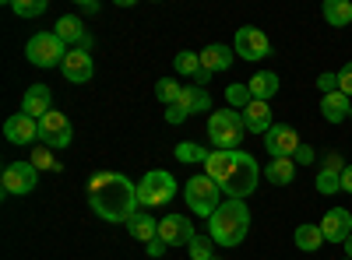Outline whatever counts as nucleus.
<instances>
[{
  "label": "nucleus",
  "mask_w": 352,
  "mask_h": 260,
  "mask_svg": "<svg viewBox=\"0 0 352 260\" xmlns=\"http://www.w3.org/2000/svg\"><path fill=\"white\" fill-rule=\"evenodd\" d=\"M138 187L124 172H96L88 183V208L106 222H131L138 215Z\"/></svg>",
  "instance_id": "1"
},
{
  "label": "nucleus",
  "mask_w": 352,
  "mask_h": 260,
  "mask_svg": "<svg viewBox=\"0 0 352 260\" xmlns=\"http://www.w3.org/2000/svg\"><path fill=\"white\" fill-rule=\"evenodd\" d=\"M247 228H250V208L247 200H236V197H226L219 211L208 218V236L219 246H240L247 239Z\"/></svg>",
  "instance_id": "2"
},
{
  "label": "nucleus",
  "mask_w": 352,
  "mask_h": 260,
  "mask_svg": "<svg viewBox=\"0 0 352 260\" xmlns=\"http://www.w3.org/2000/svg\"><path fill=\"white\" fill-rule=\"evenodd\" d=\"M247 134L243 113L240 109H215L208 117V141L215 144V152H240V141Z\"/></svg>",
  "instance_id": "3"
},
{
  "label": "nucleus",
  "mask_w": 352,
  "mask_h": 260,
  "mask_svg": "<svg viewBox=\"0 0 352 260\" xmlns=\"http://www.w3.org/2000/svg\"><path fill=\"white\" fill-rule=\"evenodd\" d=\"M184 200L197 218H212L226 197H222V187L208 176V172H197V176H190L184 183Z\"/></svg>",
  "instance_id": "4"
},
{
  "label": "nucleus",
  "mask_w": 352,
  "mask_h": 260,
  "mask_svg": "<svg viewBox=\"0 0 352 260\" xmlns=\"http://www.w3.org/2000/svg\"><path fill=\"white\" fill-rule=\"evenodd\" d=\"M257 183H261V165L254 162V155L232 152V165H229V176L222 183V193L243 200V197H250L257 190Z\"/></svg>",
  "instance_id": "5"
},
{
  "label": "nucleus",
  "mask_w": 352,
  "mask_h": 260,
  "mask_svg": "<svg viewBox=\"0 0 352 260\" xmlns=\"http://www.w3.org/2000/svg\"><path fill=\"white\" fill-rule=\"evenodd\" d=\"M67 53H71L67 43L56 32H36L32 39L25 43V56H28L32 67H60Z\"/></svg>",
  "instance_id": "6"
},
{
  "label": "nucleus",
  "mask_w": 352,
  "mask_h": 260,
  "mask_svg": "<svg viewBox=\"0 0 352 260\" xmlns=\"http://www.w3.org/2000/svg\"><path fill=\"white\" fill-rule=\"evenodd\" d=\"M173 197H176V180L169 176V172H162V169H152V172H144V176L138 180V200L144 208H162V204H169Z\"/></svg>",
  "instance_id": "7"
},
{
  "label": "nucleus",
  "mask_w": 352,
  "mask_h": 260,
  "mask_svg": "<svg viewBox=\"0 0 352 260\" xmlns=\"http://www.w3.org/2000/svg\"><path fill=\"white\" fill-rule=\"evenodd\" d=\"M208 109H212V95L204 92L201 84H187L184 95H180V102L166 109V120H169L173 127H180L184 120L194 117V113H208Z\"/></svg>",
  "instance_id": "8"
},
{
  "label": "nucleus",
  "mask_w": 352,
  "mask_h": 260,
  "mask_svg": "<svg viewBox=\"0 0 352 260\" xmlns=\"http://www.w3.org/2000/svg\"><path fill=\"white\" fill-rule=\"evenodd\" d=\"M0 183H4V193L11 197H25L32 193L36 183H39V169L32 162H11L4 165V172H0Z\"/></svg>",
  "instance_id": "9"
},
{
  "label": "nucleus",
  "mask_w": 352,
  "mask_h": 260,
  "mask_svg": "<svg viewBox=\"0 0 352 260\" xmlns=\"http://www.w3.org/2000/svg\"><path fill=\"white\" fill-rule=\"evenodd\" d=\"M39 141L46 144V148H67V144L74 141V127H71V120L64 117V113L50 109L46 117L39 120Z\"/></svg>",
  "instance_id": "10"
},
{
  "label": "nucleus",
  "mask_w": 352,
  "mask_h": 260,
  "mask_svg": "<svg viewBox=\"0 0 352 260\" xmlns=\"http://www.w3.org/2000/svg\"><path fill=\"white\" fill-rule=\"evenodd\" d=\"M232 49H236V56H243V60H264V56H272V39L264 36L261 28L247 25V28H236Z\"/></svg>",
  "instance_id": "11"
},
{
  "label": "nucleus",
  "mask_w": 352,
  "mask_h": 260,
  "mask_svg": "<svg viewBox=\"0 0 352 260\" xmlns=\"http://www.w3.org/2000/svg\"><path fill=\"white\" fill-rule=\"evenodd\" d=\"M264 148H268L272 158H292L300 152V134L289 123H275L268 134H264Z\"/></svg>",
  "instance_id": "12"
},
{
  "label": "nucleus",
  "mask_w": 352,
  "mask_h": 260,
  "mask_svg": "<svg viewBox=\"0 0 352 260\" xmlns=\"http://www.w3.org/2000/svg\"><path fill=\"white\" fill-rule=\"evenodd\" d=\"M194 236H197V233H194V225H190L187 215H166V218L159 222V239H162L166 246H187Z\"/></svg>",
  "instance_id": "13"
},
{
  "label": "nucleus",
  "mask_w": 352,
  "mask_h": 260,
  "mask_svg": "<svg viewBox=\"0 0 352 260\" xmlns=\"http://www.w3.org/2000/svg\"><path fill=\"white\" fill-rule=\"evenodd\" d=\"M60 71H64V78L71 81V84H85V81H92V74H96V64H92V56H88V49H71L67 56H64V64H60Z\"/></svg>",
  "instance_id": "14"
},
{
  "label": "nucleus",
  "mask_w": 352,
  "mask_h": 260,
  "mask_svg": "<svg viewBox=\"0 0 352 260\" xmlns=\"http://www.w3.org/2000/svg\"><path fill=\"white\" fill-rule=\"evenodd\" d=\"M317 225H320V233H324V243H345L352 236V215L345 208H331Z\"/></svg>",
  "instance_id": "15"
},
{
  "label": "nucleus",
  "mask_w": 352,
  "mask_h": 260,
  "mask_svg": "<svg viewBox=\"0 0 352 260\" xmlns=\"http://www.w3.org/2000/svg\"><path fill=\"white\" fill-rule=\"evenodd\" d=\"M4 137L11 141V144H36L39 141V120H32V117H25V113H14V117H8V123H4Z\"/></svg>",
  "instance_id": "16"
},
{
  "label": "nucleus",
  "mask_w": 352,
  "mask_h": 260,
  "mask_svg": "<svg viewBox=\"0 0 352 260\" xmlns=\"http://www.w3.org/2000/svg\"><path fill=\"white\" fill-rule=\"evenodd\" d=\"M50 109H53V92H50V84H28V92H25V99H21V113H25V117L43 120Z\"/></svg>",
  "instance_id": "17"
},
{
  "label": "nucleus",
  "mask_w": 352,
  "mask_h": 260,
  "mask_svg": "<svg viewBox=\"0 0 352 260\" xmlns=\"http://www.w3.org/2000/svg\"><path fill=\"white\" fill-rule=\"evenodd\" d=\"M232 60H236V49L232 46H222V43H212V46H204L201 49V67L215 74V71H229Z\"/></svg>",
  "instance_id": "18"
},
{
  "label": "nucleus",
  "mask_w": 352,
  "mask_h": 260,
  "mask_svg": "<svg viewBox=\"0 0 352 260\" xmlns=\"http://www.w3.org/2000/svg\"><path fill=\"white\" fill-rule=\"evenodd\" d=\"M296 169H300V165L292 162V158H272L268 165L261 169V176L268 180L272 187H289L292 180H296Z\"/></svg>",
  "instance_id": "19"
},
{
  "label": "nucleus",
  "mask_w": 352,
  "mask_h": 260,
  "mask_svg": "<svg viewBox=\"0 0 352 260\" xmlns=\"http://www.w3.org/2000/svg\"><path fill=\"white\" fill-rule=\"evenodd\" d=\"M243 123H247L250 134H268V130L275 127L272 106H268V102H250V106L243 109Z\"/></svg>",
  "instance_id": "20"
},
{
  "label": "nucleus",
  "mask_w": 352,
  "mask_h": 260,
  "mask_svg": "<svg viewBox=\"0 0 352 260\" xmlns=\"http://www.w3.org/2000/svg\"><path fill=\"white\" fill-rule=\"evenodd\" d=\"M247 88H250V99H254V102H268V99L278 92V74H275V71H257V74L247 81Z\"/></svg>",
  "instance_id": "21"
},
{
  "label": "nucleus",
  "mask_w": 352,
  "mask_h": 260,
  "mask_svg": "<svg viewBox=\"0 0 352 260\" xmlns=\"http://www.w3.org/2000/svg\"><path fill=\"white\" fill-rule=\"evenodd\" d=\"M320 113H324L328 123H342V120H349V113H352V99L342 95V92H331V95L320 99Z\"/></svg>",
  "instance_id": "22"
},
{
  "label": "nucleus",
  "mask_w": 352,
  "mask_h": 260,
  "mask_svg": "<svg viewBox=\"0 0 352 260\" xmlns=\"http://www.w3.org/2000/svg\"><path fill=\"white\" fill-rule=\"evenodd\" d=\"M127 233L134 236V239H141V243H152L155 236H159V222L152 218V215H134L131 222H127Z\"/></svg>",
  "instance_id": "23"
},
{
  "label": "nucleus",
  "mask_w": 352,
  "mask_h": 260,
  "mask_svg": "<svg viewBox=\"0 0 352 260\" xmlns=\"http://www.w3.org/2000/svg\"><path fill=\"white\" fill-rule=\"evenodd\" d=\"M53 32L60 36L64 43H74V49H78V43H85V25H81V18H78V14H64L60 21H56Z\"/></svg>",
  "instance_id": "24"
},
{
  "label": "nucleus",
  "mask_w": 352,
  "mask_h": 260,
  "mask_svg": "<svg viewBox=\"0 0 352 260\" xmlns=\"http://www.w3.org/2000/svg\"><path fill=\"white\" fill-rule=\"evenodd\" d=\"M324 21L335 25V28L352 25V0H328L324 4Z\"/></svg>",
  "instance_id": "25"
},
{
  "label": "nucleus",
  "mask_w": 352,
  "mask_h": 260,
  "mask_svg": "<svg viewBox=\"0 0 352 260\" xmlns=\"http://www.w3.org/2000/svg\"><path fill=\"white\" fill-rule=\"evenodd\" d=\"M292 243H296L303 253H314V250H320V243H324V233H320V225H300Z\"/></svg>",
  "instance_id": "26"
},
{
  "label": "nucleus",
  "mask_w": 352,
  "mask_h": 260,
  "mask_svg": "<svg viewBox=\"0 0 352 260\" xmlns=\"http://www.w3.org/2000/svg\"><path fill=\"white\" fill-rule=\"evenodd\" d=\"M184 88H187V84H180L176 78H159V81H155V99H159V102H166V109H169V106L180 102Z\"/></svg>",
  "instance_id": "27"
},
{
  "label": "nucleus",
  "mask_w": 352,
  "mask_h": 260,
  "mask_svg": "<svg viewBox=\"0 0 352 260\" xmlns=\"http://www.w3.org/2000/svg\"><path fill=\"white\" fill-rule=\"evenodd\" d=\"M314 187H317V193H324V197L338 193V190H342V172H335V169H320V172H317V180H314Z\"/></svg>",
  "instance_id": "28"
},
{
  "label": "nucleus",
  "mask_w": 352,
  "mask_h": 260,
  "mask_svg": "<svg viewBox=\"0 0 352 260\" xmlns=\"http://www.w3.org/2000/svg\"><path fill=\"white\" fill-rule=\"evenodd\" d=\"M173 67H176V74H190V78H197V74H201V53H194V49L176 53Z\"/></svg>",
  "instance_id": "29"
},
{
  "label": "nucleus",
  "mask_w": 352,
  "mask_h": 260,
  "mask_svg": "<svg viewBox=\"0 0 352 260\" xmlns=\"http://www.w3.org/2000/svg\"><path fill=\"white\" fill-rule=\"evenodd\" d=\"M226 99H229V109H247L254 99H250V88H247V81H240V84H229L226 88Z\"/></svg>",
  "instance_id": "30"
},
{
  "label": "nucleus",
  "mask_w": 352,
  "mask_h": 260,
  "mask_svg": "<svg viewBox=\"0 0 352 260\" xmlns=\"http://www.w3.org/2000/svg\"><path fill=\"white\" fill-rule=\"evenodd\" d=\"M187 250H190V260H212L215 257V239L212 236H194L187 243Z\"/></svg>",
  "instance_id": "31"
},
{
  "label": "nucleus",
  "mask_w": 352,
  "mask_h": 260,
  "mask_svg": "<svg viewBox=\"0 0 352 260\" xmlns=\"http://www.w3.org/2000/svg\"><path fill=\"white\" fill-rule=\"evenodd\" d=\"M208 148H201V144H190V141H184V144H176V158L180 162H208Z\"/></svg>",
  "instance_id": "32"
},
{
  "label": "nucleus",
  "mask_w": 352,
  "mask_h": 260,
  "mask_svg": "<svg viewBox=\"0 0 352 260\" xmlns=\"http://www.w3.org/2000/svg\"><path fill=\"white\" fill-rule=\"evenodd\" d=\"M11 11H14L18 18H39V14L46 11V0H14Z\"/></svg>",
  "instance_id": "33"
},
{
  "label": "nucleus",
  "mask_w": 352,
  "mask_h": 260,
  "mask_svg": "<svg viewBox=\"0 0 352 260\" xmlns=\"http://www.w3.org/2000/svg\"><path fill=\"white\" fill-rule=\"evenodd\" d=\"M32 165H36V169H50V172H60V162L53 158V148H39V152L32 155Z\"/></svg>",
  "instance_id": "34"
},
{
  "label": "nucleus",
  "mask_w": 352,
  "mask_h": 260,
  "mask_svg": "<svg viewBox=\"0 0 352 260\" xmlns=\"http://www.w3.org/2000/svg\"><path fill=\"white\" fill-rule=\"evenodd\" d=\"M338 92L352 99V60H349V64L338 71Z\"/></svg>",
  "instance_id": "35"
},
{
  "label": "nucleus",
  "mask_w": 352,
  "mask_h": 260,
  "mask_svg": "<svg viewBox=\"0 0 352 260\" xmlns=\"http://www.w3.org/2000/svg\"><path fill=\"white\" fill-rule=\"evenodd\" d=\"M317 88L324 92V95L338 92V74H320V78H317Z\"/></svg>",
  "instance_id": "36"
},
{
  "label": "nucleus",
  "mask_w": 352,
  "mask_h": 260,
  "mask_svg": "<svg viewBox=\"0 0 352 260\" xmlns=\"http://www.w3.org/2000/svg\"><path fill=\"white\" fill-rule=\"evenodd\" d=\"M292 162H296V165H310V162H314V148H307V144H300V152L292 155Z\"/></svg>",
  "instance_id": "37"
},
{
  "label": "nucleus",
  "mask_w": 352,
  "mask_h": 260,
  "mask_svg": "<svg viewBox=\"0 0 352 260\" xmlns=\"http://www.w3.org/2000/svg\"><path fill=\"white\" fill-rule=\"evenodd\" d=\"M162 253H166V243H162V239L155 236V239L148 243V257H162Z\"/></svg>",
  "instance_id": "38"
},
{
  "label": "nucleus",
  "mask_w": 352,
  "mask_h": 260,
  "mask_svg": "<svg viewBox=\"0 0 352 260\" xmlns=\"http://www.w3.org/2000/svg\"><path fill=\"white\" fill-rule=\"evenodd\" d=\"M342 190H345V193H352V165H345V169H342Z\"/></svg>",
  "instance_id": "39"
},
{
  "label": "nucleus",
  "mask_w": 352,
  "mask_h": 260,
  "mask_svg": "<svg viewBox=\"0 0 352 260\" xmlns=\"http://www.w3.org/2000/svg\"><path fill=\"white\" fill-rule=\"evenodd\" d=\"M324 169H335V172H342L345 165H342V158H338V155H328V158H324Z\"/></svg>",
  "instance_id": "40"
},
{
  "label": "nucleus",
  "mask_w": 352,
  "mask_h": 260,
  "mask_svg": "<svg viewBox=\"0 0 352 260\" xmlns=\"http://www.w3.org/2000/svg\"><path fill=\"white\" fill-rule=\"evenodd\" d=\"M194 81H197V84H208V81H212V74H208V71H204V67H201V74H197Z\"/></svg>",
  "instance_id": "41"
},
{
  "label": "nucleus",
  "mask_w": 352,
  "mask_h": 260,
  "mask_svg": "<svg viewBox=\"0 0 352 260\" xmlns=\"http://www.w3.org/2000/svg\"><path fill=\"white\" fill-rule=\"evenodd\" d=\"M342 246H345V257H349V260H352V236H349V239H345V243H342Z\"/></svg>",
  "instance_id": "42"
},
{
  "label": "nucleus",
  "mask_w": 352,
  "mask_h": 260,
  "mask_svg": "<svg viewBox=\"0 0 352 260\" xmlns=\"http://www.w3.org/2000/svg\"><path fill=\"white\" fill-rule=\"evenodd\" d=\"M349 120H352V113H349Z\"/></svg>",
  "instance_id": "43"
},
{
  "label": "nucleus",
  "mask_w": 352,
  "mask_h": 260,
  "mask_svg": "<svg viewBox=\"0 0 352 260\" xmlns=\"http://www.w3.org/2000/svg\"><path fill=\"white\" fill-rule=\"evenodd\" d=\"M212 260H219V257H212Z\"/></svg>",
  "instance_id": "44"
},
{
  "label": "nucleus",
  "mask_w": 352,
  "mask_h": 260,
  "mask_svg": "<svg viewBox=\"0 0 352 260\" xmlns=\"http://www.w3.org/2000/svg\"><path fill=\"white\" fill-rule=\"evenodd\" d=\"M342 260H349V257H342Z\"/></svg>",
  "instance_id": "45"
}]
</instances>
